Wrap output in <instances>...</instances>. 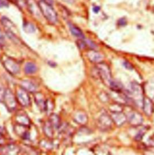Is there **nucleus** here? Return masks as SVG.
Returning <instances> with one entry per match:
<instances>
[{"label":"nucleus","instance_id":"1","mask_svg":"<svg viewBox=\"0 0 154 155\" xmlns=\"http://www.w3.org/2000/svg\"><path fill=\"white\" fill-rule=\"evenodd\" d=\"M38 6L43 16L50 24H55L57 23L58 20L57 14L51 6V4L45 1L40 0L38 2Z\"/></svg>","mask_w":154,"mask_h":155},{"label":"nucleus","instance_id":"2","mask_svg":"<svg viewBox=\"0 0 154 155\" xmlns=\"http://www.w3.org/2000/svg\"><path fill=\"white\" fill-rule=\"evenodd\" d=\"M96 68L98 74L102 81L110 85L112 78L111 71L108 65L104 63H99L97 64Z\"/></svg>","mask_w":154,"mask_h":155},{"label":"nucleus","instance_id":"3","mask_svg":"<svg viewBox=\"0 0 154 155\" xmlns=\"http://www.w3.org/2000/svg\"><path fill=\"white\" fill-rule=\"evenodd\" d=\"M16 98L11 91L10 89H7L5 90L2 102L9 112L13 111L16 107Z\"/></svg>","mask_w":154,"mask_h":155},{"label":"nucleus","instance_id":"4","mask_svg":"<svg viewBox=\"0 0 154 155\" xmlns=\"http://www.w3.org/2000/svg\"><path fill=\"white\" fill-rule=\"evenodd\" d=\"M16 98L17 101L23 107H28L31 104V100L28 92L21 86L16 89Z\"/></svg>","mask_w":154,"mask_h":155},{"label":"nucleus","instance_id":"5","mask_svg":"<svg viewBox=\"0 0 154 155\" xmlns=\"http://www.w3.org/2000/svg\"><path fill=\"white\" fill-rule=\"evenodd\" d=\"M3 66L5 69L11 74L16 75L19 73L20 66L14 59L8 58L3 62Z\"/></svg>","mask_w":154,"mask_h":155},{"label":"nucleus","instance_id":"6","mask_svg":"<svg viewBox=\"0 0 154 155\" xmlns=\"http://www.w3.org/2000/svg\"><path fill=\"white\" fill-rule=\"evenodd\" d=\"M28 126L17 124L14 126V130L21 138L27 140L30 138V133L28 130Z\"/></svg>","mask_w":154,"mask_h":155},{"label":"nucleus","instance_id":"7","mask_svg":"<svg viewBox=\"0 0 154 155\" xmlns=\"http://www.w3.org/2000/svg\"><path fill=\"white\" fill-rule=\"evenodd\" d=\"M113 120L106 114H102L99 119V125L102 129L107 130L110 129L112 125Z\"/></svg>","mask_w":154,"mask_h":155},{"label":"nucleus","instance_id":"8","mask_svg":"<svg viewBox=\"0 0 154 155\" xmlns=\"http://www.w3.org/2000/svg\"><path fill=\"white\" fill-rule=\"evenodd\" d=\"M16 121L17 124L29 126L30 124V118L27 116V114L22 111H19L16 114Z\"/></svg>","mask_w":154,"mask_h":155},{"label":"nucleus","instance_id":"9","mask_svg":"<svg viewBox=\"0 0 154 155\" xmlns=\"http://www.w3.org/2000/svg\"><path fill=\"white\" fill-rule=\"evenodd\" d=\"M20 151L19 147L15 145H7L0 149V152L2 155H17Z\"/></svg>","mask_w":154,"mask_h":155},{"label":"nucleus","instance_id":"10","mask_svg":"<svg viewBox=\"0 0 154 155\" xmlns=\"http://www.w3.org/2000/svg\"><path fill=\"white\" fill-rule=\"evenodd\" d=\"M112 120L115 122V123L118 126H121L126 121V117L125 115L119 111H116L112 113Z\"/></svg>","mask_w":154,"mask_h":155},{"label":"nucleus","instance_id":"11","mask_svg":"<svg viewBox=\"0 0 154 155\" xmlns=\"http://www.w3.org/2000/svg\"><path fill=\"white\" fill-rule=\"evenodd\" d=\"M143 110L146 115H151L154 112V106L152 101L148 97L143 98Z\"/></svg>","mask_w":154,"mask_h":155},{"label":"nucleus","instance_id":"12","mask_svg":"<svg viewBox=\"0 0 154 155\" xmlns=\"http://www.w3.org/2000/svg\"><path fill=\"white\" fill-rule=\"evenodd\" d=\"M21 87L25 89L27 92H36L37 86L31 81L30 80H24L21 82Z\"/></svg>","mask_w":154,"mask_h":155},{"label":"nucleus","instance_id":"13","mask_svg":"<svg viewBox=\"0 0 154 155\" xmlns=\"http://www.w3.org/2000/svg\"><path fill=\"white\" fill-rule=\"evenodd\" d=\"M128 120L131 124L134 126H139L142 122V118L139 114L136 112H133L130 114Z\"/></svg>","mask_w":154,"mask_h":155},{"label":"nucleus","instance_id":"14","mask_svg":"<svg viewBox=\"0 0 154 155\" xmlns=\"http://www.w3.org/2000/svg\"><path fill=\"white\" fill-rule=\"evenodd\" d=\"M69 27L70 31H71L72 34L74 36H76L79 39H84V36L83 35V33L76 25H74L71 23H69Z\"/></svg>","mask_w":154,"mask_h":155},{"label":"nucleus","instance_id":"15","mask_svg":"<svg viewBox=\"0 0 154 155\" xmlns=\"http://www.w3.org/2000/svg\"><path fill=\"white\" fill-rule=\"evenodd\" d=\"M74 121L80 124H84L87 121V115L82 112H78L74 116Z\"/></svg>","mask_w":154,"mask_h":155},{"label":"nucleus","instance_id":"16","mask_svg":"<svg viewBox=\"0 0 154 155\" xmlns=\"http://www.w3.org/2000/svg\"><path fill=\"white\" fill-rule=\"evenodd\" d=\"M54 127L50 123L49 121H48L43 126V132L45 134L48 138H52L54 135Z\"/></svg>","mask_w":154,"mask_h":155},{"label":"nucleus","instance_id":"17","mask_svg":"<svg viewBox=\"0 0 154 155\" xmlns=\"http://www.w3.org/2000/svg\"><path fill=\"white\" fill-rule=\"evenodd\" d=\"M54 129H59L60 126V117L55 114H53L50 115V119L48 120Z\"/></svg>","mask_w":154,"mask_h":155},{"label":"nucleus","instance_id":"18","mask_svg":"<svg viewBox=\"0 0 154 155\" xmlns=\"http://www.w3.org/2000/svg\"><path fill=\"white\" fill-rule=\"evenodd\" d=\"M35 101L38 107L40 108V109L45 110V104H46V101L44 100L43 96L42 95L41 93H37L36 94L35 96Z\"/></svg>","mask_w":154,"mask_h":155},{"label":"nucleus","instance_id":"19","mask_svg":"<svg viewBox=\"0 0 154 155\" xmlns=\"http://www.w3.org/2000/svg\"><path fill=\"white\" fill-rule=\"evenodd\" d=\"M24 71L27 74H33L37 71V67L32 62H28L25 66Z\"/></svg>","mask_w":154,"mask_h":155},{"label":"nucleus","instance_id":"20","mask_svg":"<svg viewBox=\"0 0 154 155\" xmlns=\"http://www.w3.org/2000/svg\"><path fill=\"white\" fill-rule=\"evenodd\" d=\"M87 56L89 60L93 62H98L102 59L101 55L94 51H89L87 54Z\"/></svg>","mask_w":154,"mask_h":155},{"label":"nucleus","instance_id":"21","mask_svg":"<svg viewBox=\"0 0 154 155\" xmlns=\"http://www.w3.org/2000/svg\"><path fill=\"white\" fill-rule=\"evenodd\" d=\"M1 22H2V24L7 28V30H8L9 31H11L10 30L11 28H13V27H14V25L12 23V22L10 19H8V18H7L5 17H3L2 18Z\"/></svg>","mask_w":154,"mask_h":155},{"label":"nucleus","instance_id":"22","mask_svg":"<svg viewBox=\"0 0 154 155\" xmlns=\"http://www.w3.org/2000/svg\"><path fill=\"white\" fill-rule=\"evenodd\" d=\"M110 86L113 91H116V92H120V91L121 92L122 87H123L121 83H120L116 81H113V80L110 84Z\"/></svg>","mask_w":154,"mask_h":155},{"label":"nucleus","instance_id":"23","mask_svg":"<svg viewBox=\"0 0 154 155\" xmlns=\"http://www.w3.org/2000/svg\"><path fill=\"white\" fill-rule=\"evenodd\" d=\"M16 6H18L20 9H23L27 5V0H7Z\"/></svg>","mask_w":154,"mask_h":155},{"label":"nucleus","instance_id":"24","mask_svg":"<svg viewBox=\"0 0 154 155\" xmlns=\"http://www.w3.org/2000/svg\"><path fill=\"white\" fill-rule=\"evenodd\" d=\"M24 30L27 33H31L35 31L34 26L32 24L29 22H27L24 25Z\"/></svg>","mask_w":154,"mask_h":155},{"label":"nucleus","instance_id":"25","mask_svg":"<svg viewBox=\"0 0 154 155\" xmlns=\"http://www.w3.org/2000/svg\"><path fill=\"white\" fill-rule=\"evenodd\" d=\"M8 4L7 0H0V8L8 7Z\"/></svg>","mask_w":154,"mask_h":155},{"label":"nucleus","instance_id":"26","mask_svg":"<svg viewBox=\"0 0 154 155\" xmlns=\"http://www.w3.org/2000/svg\"><path fill=\"white\" fill-rule=\"evenodd\" d=\"M4 92H5V90H4L2 84L0 83V100H1V101H2Z\"/></svg>","mask_w":154,"mask_h":155},{"label":"nucleus","instance_id":"27","mask_svg":"<svg viewBox=\"0 0 154 155\" xmlns=\"http://www.w3.org/2000/svg\"><path fill=\"white\" fill-rule=\"evenodd\" d=\"M118 24L120 26H124L127 24V21L125 18H121L118 21Z\"/></svg>","mask_w":154,"mask_h":155},{"label":"nucleus","instance_id":"28","mask_svg":"<svg viewBox=\"0 0 154 155\" xmlns=\"http://www.w3.org/2000/svg\"><path fill=\"white\" fill-rule=\"evenodd\" d=\"M148 143H149V145L150 146L154 147V135H152V136L149 139Z\"/></svg>","mask_w":154,"mask_h":155},{"label":"nucleus","instance_id":"29","mask_svg":"<svg viewBox=\"0 0 154 155\" xmlns=\"http://www.w3.org/2000/svg\"><path fill=\"white\" fill-rule=\"evenodd\" d=\"M4 43V36L1 33V31L0 30V45H3Z\"/></svg>","mask_w":154,"mask_h":155},{"label":"nucleus","instance_id":"30","mask_svg":"<svg viewBox=\"0 0 154 155\" xmlns=\"http://www.w3.org/2000/svg\"><path fill=\"white\" fill-rule=\"evenodd\" d=\"M99 10H100V7H98V6H95L93 7V11L95 12V13H98L99 12Z\"/></svg>","mask_w":154,"mask_h":155},{"label":"nucleus","instance_id":"31","mask_svg":"<svg viewBox=\"0 0 154 155\" xmlns=\"http://www.w3.org/2000/svg\"><path fill=\"white\" fill-rule=\"evenodd\" d=\"M125 67L126 68H128V67H130L131 68H132L133 67H132V66L131 65V64H129L128 62H126L125 63Z\"/></svg>","mask_w":154,"mask_h":155},{"label":"nucleus","instance_id":"32","mask_svg":"<svg viewBox=\"0 0 154 155\" xmlns=\"http://www.w3.org/2000/svg\"><path fill=\"white\" fill-rule=\"evenodd\" d=\"M62 1L68 4H72L74 2V0H62Z\"/></svg>","mask_w":154,"mask_h":155},{"label":"nucleus","instance_id":"33","mask_svg":"<svg viewBox=\"0 0 154 155\" xmlns=\"http://www.w3.org/2000/svg\"><path fill=\"white\" fill-rule=\"evenodd\" d=\"M43 1H45L46 2H47L48 3L50 4H53V2H54V0H43Z\"/></svg>","mask_w":154,"mask_h":155},{"label":"nucleus","instance_id":"34","mask_svg":"<svg viewBox=\"0 0 154 155\" xmlns=\"http://www.w3.org/2000/svg\"><path fill=\"white\" fill-rule=\"evenodd\" d=\"M1 133H0V138H1Z\"/></svg>","mask_w":154,"mask_h":155}]
</instances>
